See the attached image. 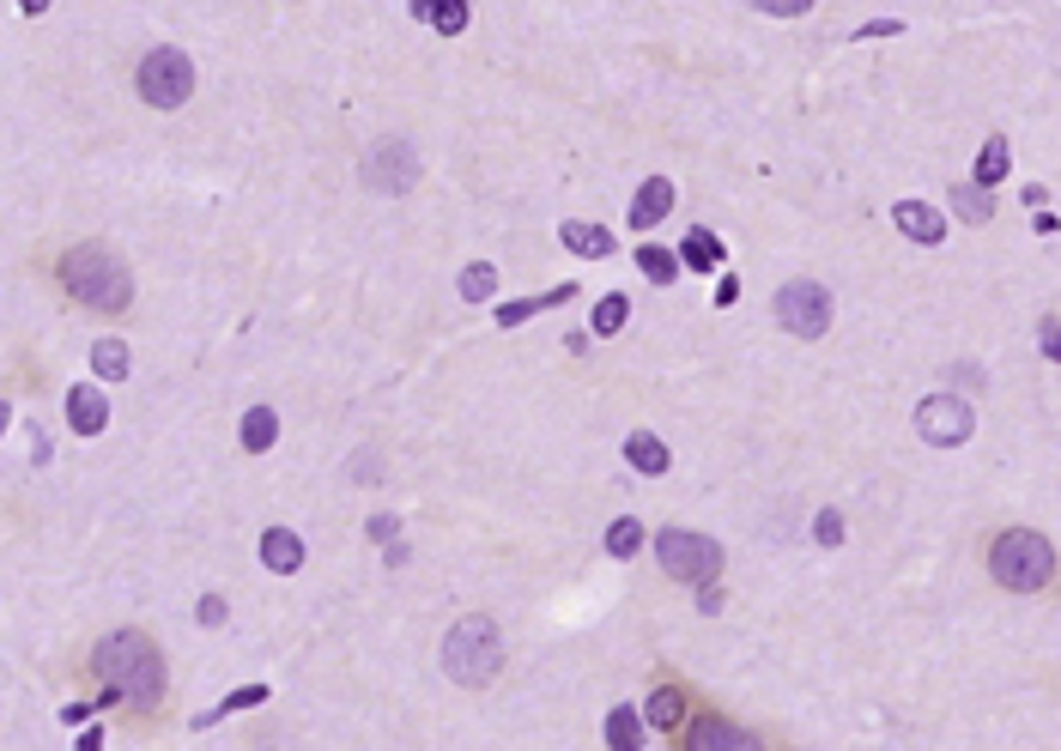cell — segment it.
<instances>
[{"mask_svg": "<svg viewBox=\"0 0 1061 751\" xmlns=\"http://www.w3.org/2000/svg\"><path fill=\"white\" fill-rule=\"evenodd\" d=\"M697 606H704V613H716V606H722V588H710V582H704V588H697Z\"/></svg>", "mask_w": 1061, "mask_h": 751, "instance_id": "cell-39", "label": "cell"}, {"mask_svg": "<svg viewBox=\"0 0 1061 751\" xmlns=\"http://www.w3.org/2000/svg\"><path fill=\"white\" fill-rule=\"evenodd\" d=\"M734 297H741V279H734V274H722V285H716V304H734Z\"/></svg>", "mask_w": 1061, "mask_h": 751, "instance_id": "cell-37", "label": "cell"}, {"mask_svg": "<svg viewBox=\"0 0 1061 751\" xmlns=\"http://www.w3.org/2000/svg\"><path fill=\"white\" fill-rule=\"evenodd\" d=\"M365 183L382 188V194H407L419 183V152H412L407 140H377L365 158Z\"/></svg>", "mask_w": 1061, "mask_h": 751, "instance_id": "cell-9", "label": "cell"}, {"mask_svg": "<svg viewBox=\"0 0 1061 751\" xmlns=\"http://www.w3.org/2000/svg\"><path fill=\"white\" fill-rule=\"evenodd\" d=\"M891 218H898V230L910 243H940V237H947V218H940L928 200H898V206H891Z\"/></svg>", "mask_w": 1061, "mask_h": 751, "instance_id": "cell-12", "label": "cell"}, {"mask_svg": "<svg viewBox=\"0 0 1061 751\" xmlns=\"http://www.w3.org/2000/svg\"><path fill=\"white\" fill-rule=\"evenodd\" d=\"M571 297H577V285H552V291L528 297V304H503V309H498V328H516V321L540 316V309H559V304H571Z\"/></svg>", "mask_w": 1061, "mask_h": 751, "instance_id": "cell-20", "label": "cell"}, {"mask_svg": "<svg viewBox=\"0 0 1061 751\" xmlns=\"http://www.w3.org/2000/svg\"><path fill=\"white\" fill-rule=\"evenodd\" d=\"M904 24L898 19H874V24H861V37H898Z\"/></svg>", "mask_w": 1061, "mask_h": 751, "instance_id": "cell-36", "label": "cell"}, {"mask_svg": "<svg viewBox=\"0 0 1061 751\" xmlns=\"http://www.w3.org/2000/svg\"><path fill=\"white\" fill-rule=\"evenodd\" d=\"M680 267H692V274H716V267H722V237H716V230H710V225H692V230H685Z\"/></svg>", "mask_w": 1061, "mask_h": 751, "instance_id": "cell-16", "label": "cell"}, {"mask_svg": "<svg viewBox=\"0 0 1061 751\" xmlns=\"http://www.w3.org/2000/svg\"><path fill=\"white\" fill-rule=\"evenodd\" d=\"M92 370L103 375V382H122L127 375V346L122 340H98L92 346Z\"/></svg>", "mask_w": 1061, "mask_h": 751, "instance_id": "cell-24", "label": "cell"}, {"mask_svg": "<svg viewBox=\"0 0 1061 751\" xmlns=\"http://www.w3.org/2000/svg\"><path fill=\"white\" fill-rule=\"evenodd\" d=\"M31 436H37V443H31V461H37V467H43V461L55 455V449H49V436H43V431H31Z\"/></svg>", "mask_w": 1061, "mask_h": 751, "instance_id": "cell-38", "label": "cell"}, {"mask_svg": "<svg viewBox=\"0 0 1061 751\" xmlns=\"http://www.w3.org/2000/svg\"><path fill=\"white\" fill-rule=\"evenodd\" d=\"M952 213H959L965 218V225H989V218H994V200H989V188H977V183H959V188H952Z\"/></svg>", "mask_w": 1061, "mask_h": 751, "instance_id": "cell-23", "label": "cell"}, {"mask_svg": "<svg viewBox=\"0 0 1061 751\" xmlns=\"http://www.w3.org/2000/svg\"><path fill=\"white\" fill-rule=\"evenodd\" d=\"M667 213H674V183H667V176H650V183L637 188V200H631V225L650 230V225H662Z\"/></svg>", "mask_w": 1061, "mask_h": 751, "instance_id": "cell-13", "label": "cell"}, {"mask_svg": "<svg viewBox=\"0 0 1061 751\" xmlns=\"http://www.w3.org/2000/svg\"><path fill=\"white\" fill-rule=\"evenodd\" d=\"M625 316H631L625 297H601V304H594V333H619V328H625Z\"/></svg>", "mask_w": 1061, "mask_h": 751, "instance_id": "cell-29", "label": "cell"}, {"mask_svg": "<svg viewBox=\"0 0 1061 751\" xmlns=\"http://www.w3.org/2000/svg\"><path fill=\"white\" fill-rule=\"evenodd\" d=\"M431 24H437L443 37L468 31V7H461V0H437V7H431Z\"/></svg>", "mask_w": 1061, "mask_h": 751, "instance_id": "cell-30", "label": "cell"}, {"mask_svg": "<svg viewBox=\"0 0 1061 751\" xmlns=\"http://www.w3.org/2000/svg\"><path fill=\"white\" fill-rule=\"evenodd\" d=\"M606 552H613V558H637V552H643V527L631 522V515H619V522L606 527Z\"/></svg>", "mask_w": 1061, "mask_h": 751, "instance_id": "cell-25", "label": "cell"}, {"mask_svg": "<svg viewBox=\"0 0 1061 751\" xmlns=\"http://www.w3.org/2000/svg\"><path fill=\"white\" fill-rule=\"evenodd\" d=\"M637 267H643V279H655V285H674L680 279V261L667 249H637Z\"/></svg>", "mask_w": 1061, "mask_h": 751, "instance_id": "cell-27", "label": "cell"}, {"mask_svg": "<svg viewBox=\"0 0 1061 751\" xmlns=\"http://www.w3.org/2000/svg\"><path fill=\"white\" fill-rule=\"evenodd\" d=\"M625 461L643 479H662L667 473V443H662V436H650V431H637V436H625Z\"/></svg>", "mask_w": 1061, "mask_h": 751, "instance_id": "cell-17", "label": "cell"}, {"mask_svg": "<svg viewBox=\"0 0 1061 751\" xmlns=\"http://www.w3.org/2000/svg\"><path fill=\"white\" fill-rule=\"evenodd\" d=\"M1038 346H1043V358H1050V364H1061V321H1055V316L1038 321Z\"/></svg>", "mask_w": 1061, "mask_h": 751, "instance_id": "cell-32", "label": "cell"}, {"mask_svg": "<svg viewBox=\"0 0 1061 751\" xmlns=\"http://www.w3.org/2000/svg\"><path fill=\"white\" fill-rule=\"evenodd\" d=\"M655 558L674 582H710L722 576V546L710 534H692V527H667V534H655Z\"/></svg>", "mask_w": 1061, "mask_h": 751, "instance_id": "cell-5", "label": "cell"}, {"mask_svg": "<svg viewBox=\"0 0 1061 751\" xmlns=\"http://www.w3.org/2000/svg\"><path fill=\"white\" fill-rule=\"evenodd\" d=\"M80 751H103V728H92V733H80Z\"/></svg>", "mask_w": 1061, "mask_h": 751, "instance_id": "cell-40", "label": "cell"}, {"mask_svg": "<svg viewBox=\"0 0 1061 751\" xmlns=\"http://www.w3.org/2000/svg\"><path fill=\"white\" fill-rule=\"evenodd\" d=\"M134 85L152 110H176V103H188V92H194V68H188L183 49H152V55L140 61Z\"/></svg>", "mask_w": 1061, "mask_h": 751, "instance_id": "cell-6", "label": "cell"}, {"mask_svg": "<svg viewBox=\"0 0 1061 751\" xmlns=\"http://www.w3.org/2000/svg\"><path fill=\"white\" fill-rule=\"evenodd\" d=\"M643 733H650V728H643V716H637L631 703L606 709V745H613V751H637Z\"/></svg>", "mask_w": 1061, "mask_h": 751, "instance_id": "cell-18", "label": "cell"}, {"mask_svg": "<svg viewBox=\"0 0 1061 751\" xmlns=\"http://www.w3.org/2000/svg\"><path fill=\"white\" fill-rule=\"evenodd\" d=\"M98 679L110 685V697H122L127 709H159L164 703V655L146 630H110L92 649Z\"/></svg>", "mask_w": 1061, "mask_h": 751, "instance_id": "cell-1", "label": "cell"}, {"mask_svg": "<svg viewBox=\"0 0 1061 751\" xmlns=\"http://www.w3.org/2000/svg\"><path fill=\"white\" fill-rule=\"evenodd\" d=\"M491 291H498V267H486V261L461 267V297H468V304H486Z\"/></svg>", "mask_w": 1061, "mask_h": 751, "instance_id": "cell-26", "label": "cell"}, {"mask_svg": "<svg viewBox=\"0 0 1061 751\" xmlns=\"http://www.w3.org/2000/svg\"><path fill=\"white\" fill-rule=\"evenodd\" d=\"M989 569L1001 588L1013 594H1038L1043 582L1055 576V546L1043 534H1031V527H1013V534H1001L989 546Z\"/></svg>", "mask_w": 1061, "mask_h": 751, "instance_id": "cell-3", "label": "cell"}, {"mask_svg": "<svg viewBox=\"0 0 1061 751\" xmlns=\"http://www.w3.org/2000/svg\"><path fill=\"white\" fill-rule=\"evenodd\" d=\"M503 667V637L491 618H461L443 637V672L456 685H491Z\"/></svg>", "mask_w": 1061, "mask_h": 751, "instance_id": "cell-4", "label": "cell"}, {"mask_svg": "<svg viewBox=\"0 0 1061 751\" xmlns=\"http://www.w3.org/2000/svg\"><path fill=\"white\" fill-rule=\"evenodd\" d=\"M395 534H400L395 515H377V522H370V539H377V546H382V539H395Z\"/></svg>", "mask_w": 1061, "mask_h": 751, "instance_id": "cell-35", "label": "cell"}, {"mask_svg": "<svg viewBox=\"0 0 1061 751\" xmlns=\"http://www.w3.org/2000/svg\"><path fill=\"white\" fill-rule=\"evenodd\" d=\"M685 751H765V745H758L746 728H734V721L704 716V721H692V733H685Z\"/></svg>", "mask_w": 1061, "mask_h": 751, "instance_id": "cell-10", "label": "cell"}, {"mask_svg": "<svg viewBox=\"0 0 1061 751\" xmlns=\"http://www.w3.org/2000/svg\"><path fill=\"white\" fill-rule=\"evenodd\" d=\"M274 436H279L274 407H249V419H243V449H249V455H267V449H274Z\"/></svg>", "mask_w": 1061, "mask_h": 751, "instance_id": "cell-21", "label": "cell"}, {"mask_svg": "<svg viewBox=\"0 0 1061 751\" xmlns=\"http://www.w3.org/2000/svg\"><path fill=\"white\" fill-rule=\"evenodd\" d=\"M68 424L73 436H98L103 424H110V400H103V388H68Z\"/></svg>", "mask_w": 1061, "mask_h": 751, "instance_id": "cell-11", "label": "cell"}, {"mask_svg": "<svg viewBox=\"0 0 1061 751\" xmlns=\"http://www.w3.org/2000/svg\"><path fill=\"white\" fill-rule=\"evenodd\" d=\"M776 321H783L795 340H819L832 328V291L819 279H788L776 291Z\"/></svg>", "mask_w": 1061, "mask_h": 751, "instance_id": "cell-7", "label": "cell"}, {"mask_svg": "<svg viewBox=\"0 0 1061 751\" xmlns=\"http://www.w3.org/2000/svg\"><path fill=\"white\" fill-rule=\"evenodd\" d=\"M813 539H819V546H844V515H837V510H819V522H813Z\"/></svg>", "mask_w": 1061, "mask_h": 751, "instance_id": "cell-31", "label": "cell"}, {"mask_svg": "<svg viewBox=\"0 0 1061 751\" xmlns=\"http://www.w3.org/2000/svg\"><path fill=\"white\" fill-rule=\"evenodd\" d=\"M559 243L571 255H582V261H606V255H613V230L606 225H577L571 218V225H559Z\"/></svg>", "mask_w": 1061, "mask_h": 751, "instance_id": "cell-15", "label": "cell"}, {"mask_svg": "<svg viewBox=\"0 0 1061 751\" xmlns=\"http://www.w3.org/2000/svg\"><path fill=\"white\" fill-rule=\"evenodd\" d=\"M262 564L274 569V576L304 569V539H297L292 527H267V534H262Z\"/></svg>", "mask_w": 1061, "mask_h": 751, "instance_id": "cell-14", "label": "cell"}, {"mask_svg": "<svg viewBox=\"0 0 1061 751\" xmlns=\"http://www.w3.org/2000/svg\"><path fill=\"white\" fill-rule=\"evenodd\" d=\"M1007 171H1013V146H1007L1001 134H994V140H982V152H977V188L1007 183Z\"/></svg>", "mask_w": 1061, "mask_h": 751, "instance_id": "cell-19", "label": "cell"}, {"mask_svg": "<svg viewBox=\"0 0 1061 751\" xmlns=\"http://www.w3.org/2000/svg\"><path fill=\"white\" fill-rule=\"evenodd\" d=\"M643 721H650V728H667V733H674L680 721H685V697L674 691V685H662V691L650 697V709H643Z\"/></svg>", "mask_w": 1061, "mask_h": 751, "instance_id": "cell-22", "label": "cell"}, {"mask_svg": "<svg viewBox=\"0 0 1061 751\" xmlns=\"http://www.w3.org/2000/svg\"><path fill=\"white\" fill-rule=\"evenodd\" d=\"M758 12H783V19H795V12H807V0H758Z\"/></svg>", "mask_w": 1061, "mask_h": 751, "instance_id": "cell-33", "label": "cell"}, {"mask_svg": "<svg viewBox=\"0 0 1061 751\" xmlns=\"http://www.w3.org/2000/svg\"><path fill=\"white\" fill-rule=\"evenodd\" d=\"M201 625H225V600H218V594H206V600H201Z\"/></svg>", "mask_w": 1061, "mask_h": 751, "instance_id": "cell-34", "label": "cell"}, {"mask_svg": "<svg viewBox=\"0 0 1061 751\" xmlns=\"http://www.w3.org/2000/svg\"><path fill=\"white\" fill-rule=\"evenodd\" d=\"M970 431H977V412H970L959 394H928L922 407H916V436L935 449H959Z\"/></svg>", "mask_w": 1061, "mask_h": 751, "instance_id": "cell-8", "label": "cell"}, {"mask_svg": "<svg viewBox=\"0 0 1061 751\" xmlns=\"http://www.w3.org/2000/svg\"><path fill=\"white\" fill-rule=\"evenodd\" d=\"M255 703H267V685H249V691H231L225 703H218L213 716H201V721H194V728H213L218 716H237V709H255Z\"/></svg>", "mask_w": 1061, "mask_h": 751, "instance_id": "cell-28", "label": "cell"}, {"mask_svg": "<svg viewBox=\"0 0 1061 751\" xmlns=\"http://www.w3.org/2000/svg\"><path fill=\"white\" fill-rule=\"evenodd\" d=\"M61 285H68L80 304L110 309V316L134 304V279H127L122 255H115L110 243H80V249L61 255Z\"/></svg>", "mask_w": 1061, "mask_h": 751, "instance_id": "cell-2", "label": "cell"}]
</instances>
